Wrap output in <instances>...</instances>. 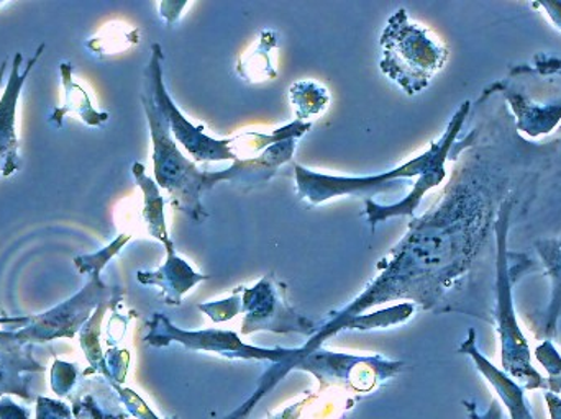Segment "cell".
<instances>
[{"mask_svg": "<svg viewBox=\"0 0 561 419\" xmlns=\"http://www.w3.org/2000/svg\"><path fill=\"white\" fill-rule=\"evenodd\" d=\"M463 405L467 407L471 419H503V408L497 405L496 400L491 404L490 410L484 415L478 414L477 404H473V401H463Z\"/></svg>", "mask_w": 561, "mask_h": 419, "instance_id": "4316f807", "label": "cell"}, {"mask_svg": "<svg viewBox=\"0 0 561 419\" xmlns=\"http://www.w3.org/2000/svg\"><path fill=\"white\" fill-rule=\"evenodd\" d=\"M167 246V263L154 272H138V282L144 286H158L163 290V300L168 305H180L184 293L190 292L196 283L209 279L203 273L194 272L193 267L176 256L173 241Z\"/></svg>", "mask_w": 561, "mask_h": 419, "instance_id": "4fadbf2b", "label": "cell"}, {"mask_svg": "<svg viewBox=\"0 0 561 419\" xmlns=\"http://www.w3.org/2000/svg\"><path fill=\"white\" fill-rule=\"evenodd\" d=\"M547 392L550 394H561V375L559 377L547 379Z\"/></svg>", "mask_w": 561, "mask_h": 419, "instance_id": "1f68e13d", "label": "cell"}, {"mask_svg": "<svg viewBox=\"0 0 561 419\" xmlns=\"http://www.w3.org/2000/svg\"><path fill=\"white\" fill-rule=\"evenodd\" d=\"M242 295V312H245L242 331L300 333L313 335L319 328L312 322L296 315L286 302V287L265 276L252 289L239 287Z\"/></svg>", "mask_w": 561, "mask_h": 419, "instance_id": "30bf717a", "label": "cell"}, {"mask_svg": "<svg viewBox=\"0 0 561 419\" xmlns=\"http://www.w3.org/2000/svg\"><path fill=\"white\" fill-rule=\"evenodd\" d=\"M379 43L382 74L408 95L427 89L448 59V49L427 28L411 22L405 9L388 20Z\"/></svg>", "mask_w": 561, "mask_h": 419, "instance_id": "8992f818", "label": "cell"}, {"mask_svg": "<svg viewBox=\"0 0 561 419\" xmlns=\"http://www.w3.org/2000/svg\"><path fill=\"white\" fill-rule=\"evenodd\" d=\"M32 322V316H22V318H5V316H0V326L2 325H13L15 328H25L28 323ZM13 331H0V341L3 339L10 338Z\"/></svg>", "mask_w": 561, "mask_h": 419, "instance_id": "f546056e", "label": "cell"}, {"mask_svg": "<svg viewBox=\"0 0 561 419\" xmlns=\"http://www.w3.org/2000/svg\"><path fill=\"white\" fill-rule=\"evenodd\" d=\"M118 392H121L122 398H124L125 404L128 405V408H130L135 417L140 419H160L151 414L150 408H148L147 405L144 404V400H141L137 394H134V392L127 391V388H125V391L118 388Z\"/></svg>", "mask_w": 561, "mask_h": 419, "instance_id": "484cf974", "label": "cell"}, {"mask_svg": "<svg viewBox=\"0 0 561 419\" xmlns=\"http://www.w3.org/2000/svg\"><path fill=\"white\" fill-rule=\"evenodd\" d=\"M537 361L543 365L550 377H559L561 375V356L557 351L552 341H542V345L536 349Z\"/></svg>", "mask_w": 561, "mask_h": 419, "instance_id": "cb8c5ba5", "label": "cell"}, {"mask_svg": "<svg viewBox=\"0 0 561 419\" xmlns=\"http://www.w3.org/2000/svg\"><path fill=\"white\" fill-rule=\"evenodd\" d=\"M128 241H130L128 234H121V236H118L111 246L105 247V249L99 251V253L92 254V256L76 257V267H78L81 273H91V276L101 273V270L107 266L108 260H111L115 254H118V251H121Z\"/></svg>", "mask_w": 561, "mask_h": 419, "instance_id": "7402d4cb", "label": "cell"}, {"mask_svg": "<svg viewBox=\"0 0 561 419\" xmlns=\"http://www.w3.org/2000/svg\"><path fill=\"white\" fill-rule=\"evenodd\" d=\"M134 176L138 186L144 190L145 210L144 217L148 224V233L160 240L161 243H170L168 236L167 223H164V200L161 197L157 184L145 174V166L140 163L134 164Z\"/></svg>", "mask_w": 561, "mask_h": 419, "instance_id": "ffe728a7", "label": "cell"}, {"mask_svg": "<svg viewBox=\"0 0 561 419\" xmlns=\"http://www.w3.org/2000/svg\"><path fill=\"white\" fill-rule=\"evenodd\" d=\"M470 112L471 102H463L461 107L455 112L440 140L432 143L428 151H425L424 154L415 158V160L409 161L404 166L389 171L386 174H379V176H325V174L313 173V171L306 170V167L299 166V164H294L297 196L306 200V202L312 203V206H319V203L336 199V197L378 193V190H389L392 187L401 189L399 179H412V177H422L425 174L432 173H447L445 171V163L450 158L451 148L457 143Z\"/></svg>", "mask_w": 561, "mask_h": 419, "instance_id": "3957f363", "label": "cell"}, {"mask_svg": "<svg viewBox=\"0 0 561 419\" xmlns=\"http://www.w3.org/2000/svg\"><path fill=\"white\" fill-rule=\"evenodd\" d=\"M517 197L506 200L501 207L494 228V240H496V318L497 333L501 339V362H503L504 374L516 379L524 384V391H547V379L534 369L530 358L529 342L517 323L516 310H514V283L533 266V260L524 254L511 253L507 247L510 240L511 217L516 209Z\"/></svg>", "mask_w": 561, "mask_h": 419, "instance_id": "7a4b0ae2", "label": "cell"}, {"mask_svg": "<svg viewBox=\"0 0 561 419\" xmlns=\"http://www.w3.org/2000/svg\"><path fill=\"white\" fill-rule=\"evenodd\" d=\"M549 154L550 147L520 138L507 105L491 112L451 148L455 167L440 202L409 223L401 243L378 264V276L332 318L358 316L391 300L437 309L473 276L490 251L501 207L537 183Z\"/></svg>", "mask_w": 561, "mask_h": 419, "instance_id": "6da1fadb", "label": "cell"}, {"mask_svg": "<svg viewBox=\"0 0 561 419\" xmlns=\"http://www.w3.org/2000/svg\"><path fill=\"white\" fill-rule=\"evenodd\" d=\"M458 351L473 359L478 372L490 382L491 387L496 391L497 397L506 405L511 414V419H534L529 401H527L526 398V391H524V387H520V385H517L510 375L494 368V365L481 354L477 346V331H474V329L468 331V339L460 346Z\"/></svg>", "mask_w": 561, "mask_h": 419, "instance_id": "7c38bea8", "label": "cell"}, {"mask_svg": "<svg viewBox=\"0 0 561 419\" xmlns=\"http://www.w3.org/2000/svg\"><path fill=\"white\" fill-rule=\"evenodd\" d=\"M415 306L412 303H402L399 306L385 310V312L373 313V315L350 316V318H332L327 325L317 331V335L299 348L300 354L307 356L319 351L322 342L330 336L343 331V329H373L385 328V326L398 325L414 315Z\"/></svg>", "mask_w": 561, "mask_h": 419, "instance_id": "2e32d148", "label": "cell"}, {"mask_svg": "<svg viewBox=\"0 0 561 419\" xmlns=\"http://www.w3.org/2000/svg\"><path fill=\"white\" fill-rule=\"evenodd\" d=\"M296 151V140L280 141L263 151L260 156L239 160L230 166L232 183L240 186H259L276 176L283 164L289 163Z\"/></svg>", "mask_w": 561, "mask_h": 419, "instance_id": "e0dca14e", "label": "cell"}, {"mask_svg": "<svg viewBox=\"0 0 561 419\" xmlns=\"http://www.w3.org/2000/svg\"><path fill=\"white\" fill-rule=\"evenodd\" d=\"M5 69H7V61H3L2 66H0V85H2L3 72H5Z\"/></svg>", "mask_w": 561, "mask_h": 419, "instance_id": "d6a6232c", "label": "cell"}, {"mask_svg": "<svg viewBox=\"0 0 561 419\" xmlns=\"http://www.w3.org/2000/svg\"><path fill=\"white\" fill-rule=\"evenodd\" d=\"M38 371H43L42 365L30 354L28 346L15 338V331L0 341V395H19L32 400L25 375Z\"/></svg>", "mask_w": 561, "mask_h": 419, "instance_id": "5bb4252c", "label": "cell"}, {"mask_svg": "<svg viewBox=\"0 0 561 419\" xmlns=\"http://www.w3.org/2000/svg\"><path fill=\"white\" fill-rule=\"evenodd\" d=\"M534 7L546 10L549 19L556 23L557 28L561 30V2H556V0H540V2L534 3Z\"/></svg>", "mask_w": 561, "mask_h": 419, "instance_id": "f1b7e54d", "label": "cell"}, {"mask_svg": "<svg viewBox=\"0 0 561 419\" xmlns=\"http://www.w3.org/2000/svg\"><path fill=\"white\" fill-rule=\"evenodd\" d=\"M290 104L296 110L297 120L309 124V118L320 117L329 107L330 94L322 84L313 81H299L289 89Z\"/></svg>", "mask_w": 561, "mask_h": 419, "instance_id": "44dd1931", "label": "cell"}, {"mask_svg": "<svg viewBox=\"0 0 561 419\" xmlns=\"http://www.w3.org/2000/svg\"><path fill=\"white\" fill-rule=\"evenodd\" d=\"M36 419H71L65 405L48 398H38V414Z\"/></svg>", "mask_w": 561, "mask_h": 419, "instance_id": "d4e9b609", "label": "cell"}, {"mask_svg": "<svg viewBox=\"0 0 561 419\" xmlns=\"http://www.w3.org/2000/svg\"><path fill=\"white\" fill-rule=\"evenodd\" d=\"M199 310L201 312L207 313L213 322H227V319H232L233 316L242 312V295H240L239 290H236V293H233V296H230V299L206 303V305H201Z\"/></svg>", "mask_w": 561, "mask_h": 419, "instance_id": "603a6c76", "label": "cell"}, {"mask_svg": "<svg viewBox=\"0 0 561 419\" xmlns=\"http://www.w3.org/2000/svg\"><path fill=\"white\" fill-rule=\"evenodd\" d=\"M537 253L546 266L547 276L552 283L549 305L543 310L537 323L536 338L542 341H552L557 336V328L561 318V236L540 240L536 243Z\"/></svg>", "mask_w": 561, "mask_h": 419, "instance_id": "9a60e30c", "label": "cell"}, {"mask_svg": "<svg viewBox=\"0 0 561 419\" xmlns=\"http://www.w3.org/2000/svg\"><path fill=\"white\" fill-rule=\"evenodd\" d=\"M141 104L147 112L153 140V166L158 186L170 193L171 206L191 220L201 221L209 217L203 206V196L220 183H232V171L217 173L201 171L193 161L183 156L171 137L170 125L161 114L151 92L145 88Z\"/></svg>", "mask_w": 561, "mask_h": 419, "instance_id": "277c9868", "label": "cell"}, {"mask_svg": "<svg viewBox=\"0 0 561 419\" xmlns=\"http://www.w3.org/2000/svg\"><path fill=\"white\" fill-rule=\"evenodd\" d=\"M278 33L273 30H263L256 48L240 58L237 74L249 82H263L278 78V71L273 65V51L278 48Z\"/></svg>", "mask_w": 561, "mask_h": 419, "instance_id": "ac0fdd59", "label": "cell"}, {"mask_svg": "<svg viewBox=\"0 0 561 419\" xmlns=\"http://www.w3.org/2000/svg\"><path fill=\"white\" fill-rule=\"evenodd\" d=\"M115 290L105 286L101 273L91 276L81 292L76 293L68 302L55 306L39 316H32V322L25 328L15 331L20 342H46L58 338H75L76 333L88 322L89 316L99 306L108 303Z\"/></svg>", "mask_w": 561, "mask_h": 419, "instance_id": "9c48e42d", "label": "cell"}, {"mask_svg": "<svg viewBox=\"0 0 561 419\" xmlns=\"http://www.w3.org/2000/svg\"><path fill=\"white\" fill-rule=\"evenodd\" d=\"M546 401L549 405L550 418L561 419V398L559 395L547 392Z\"/></svg>", "mask_w": 561, "mask_h": 419, "instance_id": "4dcf8cb0", "label": "cell"}, {"mask_svg": "<svg viewBox=\"0 0 561 419\" xmlns=\"http://www.w3.org/2000/svg\"><path fill=\"white\" fill-rule=\"evenodd\" d=\"M151 331L147 341L150 345L170 346L171 342L184 346L191 351L216 352L230 359H255V361L276 362L278 369L270 374V381L276 382L290 371V365L299 359V349H265L245 345L239 336L232 331L222 329H204V331H184L176 328L170 319L163 315H154L151 322Z\"/></svg>", "mask_w": 561, "mask_h": 419, "instance_id": "52a82bcc", "label": "cell"}, {"mask_svg": "<svg viewBox=\"0 0 561 419\" xmlns=\"http://www.w3.org/2000/svg\"><path fill=\"white\" fill-rule=\"evenodd\" d=\"M145 88L151 92L158 108L170 125L171 135H174L178 143L183 144L184 150L199 161V163H217V161H239L240 158L233 153V140H216L207 137L203 128L194 127L180 108L171 101L163 81V51L161 46L153 45L151 59L147 68V81Z\"/></svg>", "mask_w": 561, "mask_h": 419, "instance_id": "ba28073f", "label": "cell"}, {"mask_svg": "<svg viewBox=\"0 0 561 419\" xmlns=\"http://www.w3.org/2000/svg\"><path fill=\"white\" fill-rule=\"evenodd\" d=\"M45 45L39 46L32 59L26 62L25 72L22 69V53H16L12 61V72H10L9 82L5 91L0 98V173L3 176H10L19 170V141L15 135V112L16 102H19L20 92L28 78L35 62L42 56Z\"/></svg>", "mask_w": 561, "mask_h": 419, "instance_id": "8fae6325", "label": "cell"}, {"mask_svg": "<svg viewBox=\"0 0 561 419\" xmlns=\"http://www.w3.org/2000/svg\"><path fill=\"white\" fill-rule=\"evenodd\" d=\"M312 128V124H304V121H293L284 128H279L273 135L262 133H243L239 137L232 138V150L240 160H250L253 154H259L260 151L268 150L273 144L280 143V141L296 140L302 137L304 133Z\"/></svg>", "mask_w": 561, "mask_h": 419, "instance_id": "d6986e66", "label": "cell"}, {"mask_svg": "<svg viewBox=\"0 0 561 419\" xmlns=\"http://www.w3.org/2000/svg\"><path fill=\"white\" fill-rule=\"evenodd\" d=\"M0 419H28V411L3 398L0 400Z\"/></svg>", "mask_w": 561, "mask_h": 419, "instance_id": "83f0119b", "label": "cell"}, {"mask_svg": "<svg viewBox=\"0 0 561 419\" xmlns=\"http://www.w3.org/2000/svg\"><path fill=\"white\" fill-rule=\"evenodd\" d=\"M490 91L501 94L513 112L516 130L530 138L552 133L561 121V58L542 55L534 65L511 69Z\"/></svg>", "mask_w": 561, "mask_h": 419, "instance_id": "5b68a950", "label": "cell"}]
</instances>
